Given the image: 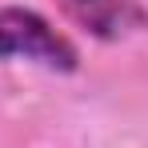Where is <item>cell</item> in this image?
Wrapping results in <instances>:
<instances>
[{
  "label": "cell",
  "mask_w": 148,
  "mask_h": 148,
  "mask_svg": "<svg viewBox=\"0 0 148 148\" xmlns=\"http://www.w3.org/2000/svg\"><path fill=\"white\" fill-rule=\"evenodd\" d=\"M8 56H24L48 72L80 68V52L72 40L60 28H52V20H44L36 8H20V4L0 8V60Z\"/></svg>",
  "instance_id": "6da1fadb"
},
{
  "label": "cell",
  "mask_w": 148,
  "mask_h": 148,
  "mask_svg": "<svg viewBox=\"0 0 148 148\" xmlns=\"http://www.w3.org/2000/svg\"><path fill=\"white\" fill-rule=\"evenodd\" d=\"M60 8L72 24H80L96 40H120L148 24L140 0H60Z\"/></svg>",
  "instance_id": "7a4b0ae2"
}]
</instances>
